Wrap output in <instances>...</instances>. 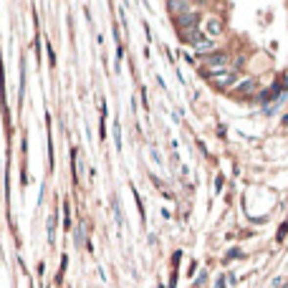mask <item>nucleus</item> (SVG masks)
Listing matches in <instances>:
<instances>
[{
    "mask_svg": "<svg viewBox=\"0 0 288 288\" xmlns=\"http://www.w3.org/2000/svg\"><path fill=\"white\" fill-rule=\"evenodd\" d=\"M220 28H222V25H220V21H210V23H207L210 36H218V33H220Z\"/></svg>",
    "mask_w": 288,
    "mask_h": 288,
    "instance_id": "obj_2",
    "label": "nucleus"
},
{
    "mask_svg": "<svg viewBox=\"0 0 288 288\" xmlns=\"http://www.w3.org/2000/svg\"><path fill=\"white\" fill-rule=\"evenodd\" d=\"M210 76V81L215 84V86H220V89H225V86H233L235 84V71L233 68H220V71H212V73H207Z\"/></svg>",
    "mask_w": 288,
    "mask_h": 288,
    "instance_id": "obj_1",
    "label": "nucleus"
}]
</instances>
